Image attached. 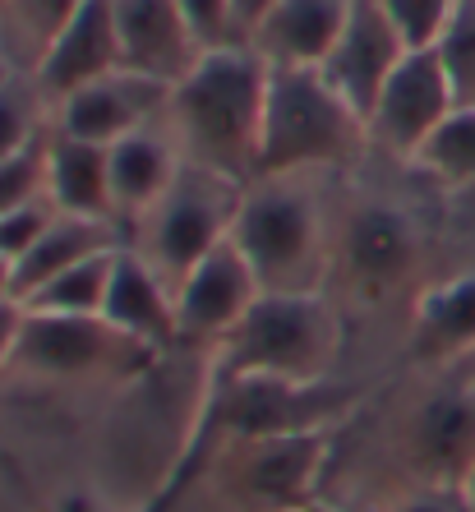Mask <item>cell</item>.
Returning <instances> with one entry per match:
<instances>
[{
    "instance_id": "20",
    "label": "cell",
    "mask_w": 475,
    "mask_h": 512,
    "mask_svg": "<svg viewBox=\"0 0 475 512\" xmlns=\"http://www.w3.org/2000/svg\"><path fill=\"white\" fill-rule=\"evenodd\" d=\"M47 194L60 213L74 217H107L116 222L111 203V148L88 143L74 134H47Z\"/></svg>"
},
{
    "instance_id": "19",
    "label": "cell",
    "mask_w": 475,
    "mask_h": 512,
    "mask_svg": "<svg viewBox=\"0 0 475 512\" xmlns=\"http://www.w3.org/2000/svg\"><path fill=\"white\" fill-rule=\"evenodd\" d=\"M180 167H185V157H180L176 139H171L167 120L111 143V203H116V222L125 227V236L176 185Z\"/></svg>"
},
{
    "instance_id": "32",
    "label": "cell",
    "mask_w": 475,
    "mask_h": 512,
    "mask_svg": "<svg viewBox=\"0 0 475 512\" xmlns=\"http://www.w3.org/2000/svg\"><path fill=\"white\" fill-rule=\"evenodd\" d=\"M24 300H0V370L14 360V346H19V333H24Z\"/></svg>"
},
{
    "instance_id": "6",
    "label": "cell",
    "mask_w": 475,
    "mask_h": 512,
    "mask_svg": "<svg viewBox=\"0 0 475 512\" xmlns=\"http://www.w3.org/2000/svg\"><path fill=\"white\" fill-rule=\"evenodd\" d=\"M157 351L111 328L102 314H24V333L14 346V370L51 374V379H84L107 370H139Z\"/></svg>"
},
{
    "instance_id": "5",
    "label": "cell",
    "mask_w": 475,
    "mask_h": 512,
    "mask_svg": "<svg viewBox=\"0 0 475 512\" xmlns=\"http://www.w3.org/2000/svg\"><path fill=\"white\" fill-rule=\"evenodd\" d=\"M245 185H250V180H231V176H222V171L190 167V162H185L176 185L130 227L125 245H134L157 273L167 277L171 291H176L217 245L231 240Z\"/></svg>"
},
{
    "instance_id": "37",
    "label": "cell",
    "mask_w": 475,
    "mask_h": 512,
    "mask_svg": "<svg viewBox=\"0 0 475 512\" xmlns=\"http://www.w3.org/2000/svg\"><path fill=\"white\" fill-rule=\"evenodd\" d=\"M5 74H10V70H5V65H0V79H5Z\"/></svg>"
},
{
    "instance_id": "12",
    "label": "cell",
    "mask_w": 475,
    "mask_h": 512,
    "mask_svg": "<svg viewBox=\"0 0 475 512\" xmlns=\"http://www.w3.org/2000/svg\"><path fill=\"white\" fill-rule=\"evenodd\" d=\"M406 51L411 47H406L402 33L392 28V19L383 14L379 0H356L351 14H346V28L337 33L333 51L323 56L319 70H323V79L369 120L383 84H388L392 70L406 60Z\"/></svg>"
},
{
    "instance_id": "22",
    "label": "cell",
    "mask_w": 475,
    "mask_h": 512,
    "mask_svg": "<svg viewBox=\"0 0 475 512\" xmlns=\"http://www.w3.org/2000/svg\"><path fill=\"white\" fill-rule=\"evenodd\" d=\"M84 0H0V65L33 79Z\"/></svg>"
},
{
    "instance_id": "23",
    "label": "cell",
    "mask_w": 475,
    "mask_h": 512,
    "mask_svg": "<svg viewBox=\"0 0 475 512\" xmlns=\"http://www.w3.org/2000/svg\"><path fill=\"white\" fill-rule=\"evenodd\" d=\"M411 171L448 194L475 190V107L452 111L439 125V134L425 143V153L411 162Z\"/></svg>"
},
{
    "instance_id": "14",
    "label": "cell",
    "mask_w": 475,
    "mask_h": 512,
    "mask_svg": "<svg viewBox=\"0 0 475 512\" xmlns=\"http://www.w3.org/2000/svg\"><path fill=\"white\" fill-rule=\"evenodd\" d=\"M120 37V70L148 74L176 88L199 65L203 47L194 42L176 0H111Z\"/></svg>"
},
{
    "instance_id": "26",
    "label": "cell",
    "mask_w": 475,
    "mask_h": 512,
    "mask_svg": "<svg viewBox=\"0 0 475 512\" xmlns=\"http://www.w3.org/2000/svg\"><path fill=\"white\" fill-rule=\"evenodd\" d=\"M434 51H439L443 70H448V79H452L457 107H475V0L457 5L448 33H443V42Z\"/></svg>"
},
{
    "instance_id": "4",
    "label": "cell",
    "mask_w": 475,
    "mask_h": 512,
    "mask_svg": "<svg viewBox=\"0 0 475 512\" xmlns=\"http://www.w3.org/2000/svg\"><path fill=\"white\" fill-rule=\"evenodd\" d=\"M342 356V314L323 291H259L245 319L213 346V374L319 383Z\"/></svg>"
},
{
    "instance_id": "2",
    "label": "cell",
    "mask_w": 475,
    "mask_h": 512,
    "mask_svg": "<svg viewBox=\"0 0 475 512\" xmlns=\"http://www.w3.org/2000/svg\"><path fill=\"white\" fill-rule=\"evenodd\" d=\"M323 176H259L245 185L231 240L263 291H323L333 273V217Z\"/></svg>"
},
{
    "instance_id": "34",
    "label": "cell",
    "mask_w": 475,
    "mask_h": 512,
    "mask_svg": "<svg viewBox=\"0 0 475 512\" xmlns=\"http://www.w3.org/2000/svg\"><path fill=\"white\" fill-rule=\"evenodd\" d=\"M10 296H14V263L0 254V300H10ZM14 300H19V296H14Z\"/></svg>"
},
{
    "instance_id": "13",
    "label": "cell",
    "mask_w": 475,
    "mask_h": 512,
    "mask_svg": "<svg viewBox=\"0 0 475 512\" xmlns=\"http://www.w3.org/2000/svg\"><path fill=\"white\" fill-rule=\"evenodd\" d=\"M259 277L236 250V240L217 245L208 259L176 286V328L180 342L217 346L259 300Z\"/></svg>"
},
{
    "instance_id": "15",
    "label": "cell",
    "mask_w": 475,
    "mask_h": 512,
    "mask_svg": "<svg viewBox=\"0 0 475 512\" xmlns=\"http://www.w3.org/2000/svg\"><path fill=\"white\" fill-rule=\"evenodd\" d=\"M120 70V37H116V10L111 0H84L74 19L65 24V33L56 37L51 56L42 60V70L33 74L37 93L47 97V107L56 111L65 97H74L79 88L107 79Z\"/></svg>"
},
{
    "instance_id": "30",
    "label": "cell",
    "mask_w": 475,
    "mask_h": 512,
    "mask_svg": "<svg viewBox=\"0 0 475 512\" xmlns=\"http://www.w3.org/2000/svg\"><path fill=\"white\" fill-rule=\"evenodd\" d=\"M56 213L60 208L51 203V194H37V199L19 203L14 213H5L0 217V254H5L10 263H19L37 240H42V231L56 222Z\"/></svg>"
},
{
    "instance_id": "11",
    "label": "cell",
    "mask_w": 475,
    "mask_h": 512,
    "mask_svg": "<svg viewBox=\"0 0 475 512\" xmlns=\"http://www.w3.org/2000/svg\"><path fill=\"white\" fill-rule=\"evenodd\" d=\"M167 97H171V84H162V79L116 70L107 79H97V84L79 88L74 97H65L51 111V130L111 148L116 139H125L134 130H148V125H157L167 116Z\"/></svg>"
},
{
    "instance_id": "9",
    "label": "cell",
    "mask_w": 475,
    "mask_h": 512,
    "mask_svg": "<svg viewBox=\"0 0 475 512\" xmlns=\"http://www.w3.org/2000/svg\"><path fill=\"white\" fill-rule=\"evenodd\" d=\"M328 457V429L305 434H268V439H240L226 453V476L236 499L259 512H291L309 503V485Z\"/></svg>"
},
{
    "instance_id": "16",
    "label": "cell",
    "mask_w": 475,
    "mask_h": 512,
    "mask_svg": "<svg viewBox=\"0 0 475 512\" xmlns=\"http://www.w3.org/2000/svg\"><path fill=\"white\" fill-rule=\"evenodd\" d=\"M411 356L429 370L475 360V268L439 277L411 300Z\"/></svg>"
},
{
    "instance_id": "8",
    "label": "cell",
    "mask_w": 475,
    "mask_h": 512,
    "mask_svg": "<svg viewBox=\"0 0 475 512\" xmlns=\"http://www.w3.org/2000/svg\"><path fill=\"white\" fill-rule=\"evenodd\" d=\"M333 263H342L346 282L365 300L392 296L411 282L420 263V222L402 203H356L342 231H333Z\"/></svg>"
},
{
    "instance_id": "25",
    "label": "cell",
    "mask_w": 475,
    "mask_h": 512,
    "mask_svg": "<svg viewBox=\"0 0 475 512\" xmlns=\"http://www.w3.org/2000/svg\"><path fill=\"white\" fill-rule=\"evenodd\" d=\"M51 130V107L37 93L28 74H5L0 79V162L42 143Z\"/></svg>"
},
{
    "instance_id": "27",
    "label": "cell",
    "mask_w": 475,
    "mask_h": 512,
    "mask_svg": "<svg viewBox=\"0 0 475 512\" xmlns=\"http://www.w3.org/2000/svg\"><path fill=\"white\" fill-rule=\"evenodd\" d=\"M383 14L392 19V28L402 33V42L411 51H429L439 47L443 33H448L452 14L462 0H379Z\"/></svg>"
},
{
    "instance_id": "39",
    "label": "cell",
    "mask_w": 475,
    "mask_h": 512,
    "mask_svg": "<svg viewBox=\"0 0 475 512\" xmlns=\"http://www.w3.org/2000/svg\"><path fill=\"white\" fill-rule=\"evenodd\" d=\"M471 370H475V360H471Z\"/></svg>"
},
{
    "instance_id": "3",
    "label": "cell",
    "mask_w": 475,
    "mask_h": 512,
    "mask_svg": "<svg viewBox=\"0 0 475 512\" xmlns=\"http://www.w3.org/2000/svg\"><path fill=\"white\" fill-rule=\"evenodd\" d=\"M374 157L369 125L323 70H268V102H263L259 176H337Z\"/></svg>"
},
{
    "instance_id": "24",
    "label": "cell",
    "mask_w": 475,
    "mask_h": 512,
    "mask_svg": "<svg viewBox=\"0 0 475 512\" xmlns=\"http://www.w3.org/2000/svg\"><path fill=\"white\" fill-rule=\"evenodd\" d=\"M116 250L93 254V259L74 263V268H65L60 277H51L47 286H37L33 296L24 300V310H37V314H102V305H107V286H111V268H116Z\"/></svg>"
},
{
    "instance_id": "17",
    "label": "cell",
    "mask_w": 475,
    "mask_h": 512,
    "mask_svg": "<svg viewBox=\"0 0 475 512\" xmlns=\"http://www.w3.org/2000/svg\"><path fill=\"white\" fill-rule=\"evenodd\" d=\"M356 0H277L250 33L268 70H319Z\"/></svg>"
},
{
    "instance_id": "7",
    "label": "cell",
    "mask_w": 475,
    "mask_h": 512,
    "mask_svg": "<svg viewBox=\"0 0 475 512\" xmlns=\"http://www.w3.org/2000/svg\"><path fill=\"white\" fill-rule=\"evenodd\" d=\"M452 111H457V93H452L439 51H406V60L392 70V79L383 84L379 102L365 120L369 148H374V157L411 167Z\"/></svg>"
},
{
    "instance_id": "18",
    "label": "cell",
    "mask_w": 475,
    "mask_h": 512,
    "mask_svg": "<svg viewBox=\"0 0 475 512\" xmlns=\"http://www.w3.org/2000/svg\"><path fill=\"white\" fill-rule=\"evenodd\" d=\"M102 319H107L111 328H120L125 337H134V342L153 346V351H167L171 342H180L176 291H171L167 277L157 273L134 245H120L116 250V268H111Z\"/></svg>"
},
{
    "instance_id": "36",
    "label": "cell",
    "mask_w": 475,
    "mask_h": 512,
    "mask_svg": "<svg viewBox=\"0 0 475 512\" xmlns=\"http://www.w3.org/2000/svg\"><path fill=\"white\" fill-rule=\"evenodd\" d=\"M462 494H466V503L475 508V466H471V476H466V489H462Z\"/></svg>"
},
{
    "instance_id": "29",
    "label": "cell",
    "mask_w": 475,
    "mask_h": 512,
    "mask_svg": "<svg viewBox=\"0 0 475 512\" xmlns=\"http://www.w3.org/2000/svg\"><path fill=\"white\" fill-rule=\"evenodd\" d=\"M185 24H190L194 42L203 51H217V47H236L245 42L240 33V19H236V0H176Z\"/></svg>"
},
{
    "instance_id": "21",
    "label": "cell",
    "mask_w": 475,
    "mask_h": 512,
    "mask_svg": "<svg viewBox=\"0 0 475 512\" xmlns=\"http://www.w3.org/2000/svg\"><path fill=\"white\" fill-rule=\"evenodd\" d=\"M116 245H125V227H120V222L56 213V222L42 231V240L14 263V296L28 300L37 286H47L51 277H60L65 268L93 259V254H102V250H116Z\"/></svg>"
},
{
    "instance_id": "38",
    "label": "cell",
    "mask_w": 475,
    "mask_h": 512,
    "mask_svg": "<svg viewBox=\"0 0 475 512\" xmlns=\"http://www.w3.org/2000/svg\"><path fill=\"white\" fill-rule=\"evenodd\" d=\"M466 194H471V199H475V190H466Z\"/></svg>"
},
{
    "instance_id": "10",
    "label": "cell",
    "mask_w": 475,
    "mask_h": 512,
    "mask_svg": "<svg viewBox=\"0 0 475 512\" xmlns=\"http://www.w3.org/2000/svg\"><path fill=\"white\" fill-rule=\"evenodd\" d=\"M406 457L425 480L420 489H466L475 466V374L443 383L411 406Z\"/></svg>"
},
{
    "instance_id": "28",
    "label": "cell",
    "mask_w": 475,
    "mask_h": 512,
    "mask_svg": "<svg viewBox=\"0 0 475 512\" xmlns=\"http://www.w3.org/2000/svg\"><path fill=\"white\" fill-rule=\"evenodd\" d=\"M37 194H47V139L0 162V217L14 213L19 203L37 199Z\"/></svg>"
},
{
    "instance_id": "1",
    "label": "cell",
    "mask_w": 475,
    "mask_h": 512,
    "mask_svg": "<svg viewBox=\"0 0 475 512\" xmlns=\"http://www.w3.org/2000/svg\"><path fill=\"white\" fill-rule=\"evenodd\" d=\"M268 65L250 42L203 51L167 97V130L190 167L222 171L231 180H254Z\"/></svg>"
},
{
    "instance_id": "35",
    "label": "cell",
    "mask_w": 475,
    "mask_h": 512,
    "mask_svg": "<svg viewBox=\"0 0 475 512\" xmlns=\"http://www.w3.org/2000/svg\"><path fill=\"white\" fill-rule=\"evenodd\" d=\"M291 512H337V508H328V503H319V499H309V503H300V508H291Z\"/></svg>"
},
{
    "instance_id": "31",
    "label": "cell",
    "mask_w": 475,
    "mask_h": 512,
    "mask_svg": "<svg viewBox=\"0 0 475 512\" xmlns=\"http://www.w3.org/2000/svg\"><path fill=\"white\" fill-rule=\"evenodd\" d=\"M397 512H475L462 489H416L397 503Z\"/></svg>"
},
{
    "instance_id": "33",
    "label": "cell",
    "mask_w": 475,
    "mask_h": 512,
    "mask_svg": "<svg viewBox=\"0 0 475 512\" xmlns=\"http://www.w3.org/2000/svg\"><path fill=\"white\" fill-rule=\"evenodd\" d=\"M277 0H236V19H240V33H245V42H250V33L259 28V19L268 10H273Z\"/></svg>"
}]
</instances>
